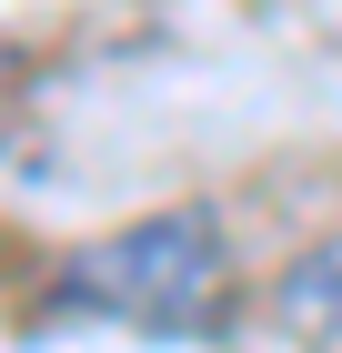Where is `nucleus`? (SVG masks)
I'll return each mask as SVG.
<instances>
[{
    "mask_svg": "<svg viewBox=\"0 0 342 353\" xmlns=\"http://www.w3.org/2000/svg\"><path fill=\"white\" fill-rule=\"evenodd\" d=\"M272 313L292 333H312V343H342V232H322L312 252H292L272 272Z\"/></svg>",
    "mask_w": 342,
    "mask_h": 353,
    "instance_id": "obj_2",
    "label": "nucleus"
},
{
    "mask_svg": "<svg viewBox=\"0 0 342 353\" xmlns=\"http://www.w3.org/2000/svg\"><path fill=\"white\" fill-rule=\"evenodd\" d=\"M222 283H232V243H222V212L211 202L141 212V222H121V232H101V243H81L61 263V303L111 313V323H141V333L211 323Z\"/></svg>",
    "mask_w": 342,
    "mask_h": 353,
    "instance_id": "obj_1",
    "label": "nucleus"
}]
</instances>
